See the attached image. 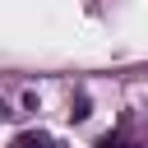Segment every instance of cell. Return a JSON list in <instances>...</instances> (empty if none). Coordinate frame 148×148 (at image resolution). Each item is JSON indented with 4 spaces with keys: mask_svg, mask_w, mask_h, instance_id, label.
I'll use <instances>...</instances> for the list:
<instances>
[{
    "mask_svg": "<svg viewBox=\"0 0 148 148\" xmlns=\"http://www.w3.org/2000/svg\"><path fill=\"white\" fill-rule=\"evenodd\" d=\"M9 148H56V143H51V134H37V130H28V134H18Z\"/></svg>",
    "mask_w": 148,
    "mask_h": 148,
    "instance_id": "1",
    "label": "cell"
},
{
    "mask_svg": "<svg viewBox=\"0 0 148 148\" xmlns=\"http://www.w3.org/2000/svg\"><path fill=\"white\" fill-rule=\"evenodd\" d=\"M97 148H139V143H130V139H116V134H106Z\"/></svg>",
    "mask_w": 148,
    "mask_h": 148,
    "instance_id": "2",
    "label": "cell"
}]
</instances>
